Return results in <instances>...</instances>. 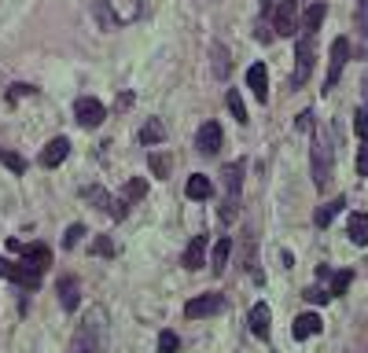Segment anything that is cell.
<instances>
[{
	"mask_svg": "<svg viewBox=\"0 0 368 353\" xmlns=\"http://www.w3.org/2000/svg\"><path fill=\"white\" fill-rule=\"evenodd\" d=\"M103 346H107V313L103 309H89V317L78 324L67 353H103Z\"/></svg>",
	"mask_w": 368,
	"mask_h": 353,
	"instance_id": "1",
	"label": "cell"
},
{
	"mask_svg": "<svg viewBox=\"0 0 368 353\" xmlns=\"http://www.w3.org/2000/svg\"><path fill=\"white\" fill-rule=\"evenodd\" d=\"M0 276L4 280H15L19 287H26V291H37L41 287V269H33V265H19V261H8V258H0Z\"/></svg>",
	"mask_w": 368,
	"mask_h": 353,
	"instance_id": "2",
	"label": "cell"
},
{
	"mask_svg": "<svg viewBox=\"0 0 368 353\" xmlns=\"http://www.w3.org/2000/svg\"><path fill=\"white\" fill-rule=\"evenodd\" d=\"M346 59H350V41L335 37V41H332V52H328V78H324V93L339 85V78H342V70H346Z\"/></svg>",
	"mask_w": 368,
	"mask_h": 353,
	"instance_id": "3",
	"label": "cell"
},
{
	"mask_svg": "<svg viewBox=\"0 0 368 353\" xmlns=\"http://www.w3.org/2000/svg\"><path fill=\"white\" fill-rule=\"evenodd\" d=\"M295 59H298V66H295V74H291V85L298 88V85H306L310 74H313V33H302V37H298Z\"/></svg>",
	"mask_w": 368,
	"mask_h": 353,
	"instance_id": "4",
	"label": "cell"
},
{
	"mask_svg": "<svg viewBox=\"0 0 368 353\" xmlns=\"http://www.w3.org/2000/svg\"><path fill=\"white\" fill-rule=\"evenodd\" d=\"M107 8H111L118 26H133V22H140L144 11H147L144 0H107Z\"/></svg>",
	"mask_w": 368,
	"mask_h": 353,
	"instance_id": "5",
	"label": "cell"
},
{
	"mask_svg": "<svg viewBox=\"0 0 368 353\" xmlns=\"http://www.w3.org/2000/svg\"><path fill=\"white\" fill-rule=\"evenodd\" d=\"M74 118H78V125H85V129H96V125H103L107 110H103V103H100V100L81 96V100L74 103Z\"/></svg>",
	"mask_w": 368,
	"mask_h": 353,
	"instance_id": "6",
	"label": "cell"
},
{
	"mask_svg": "<svg viewBox=\"0 0 368 353\" xmlns=\"http://www.w3.org/2000/svg\"><path fill=\"white\" fill-rule=\"evenodd\" d=\"M332 181V147L324 140H313V184L324 188Z\"/></svg>",
	"mask_w": 368,
	"mask_h": 353,
	"instance_id": "7",
	"label": "cell"
},
{
	"mask_svg": "<svg viewBox=\"0 0 368 353\" xmlns=\"http://www.w3.org/2000/svg\"><path fill=\"white\" fill-rule=\"evenodd\" d=\"M85 195H89V203H96V206H100L107 217H115V221H122V217L129 214V210H125V199H115V195H107L100 184H93V188L85 191Z\"/></svg>",
	"mask_w": 368,
	"mask_h": 353,
	"instance_id": "8",
	"label": "cell"
},
{
	"mask_svg": "<svg viewBox=\"0 0 368 353\" xmlns=\"http://www.w3.org/2000/svg\"><path fill=\"white\" fill-rule=\"evenodd\" d=\"M225 309V298L221 295H199V298H191L184 305V317L188 320H199V317H214V313H221Z\"/></svg>",
	"mask_w": 368,
	"mask_h": 353,
	"instance_id": "9",
	"label": "cell"
},
{
	"mask_svg": "<svg viewBox=\"0 0 368 353\" xmlns=\"http://www.w3.org/2000/svg\"><path fill=\"white\" fill-rule=\"evenodd\" d=\"M295 19H298V0H280L276 11H273V30L280 37H291L295 33Z\"/></svg>",
	"mask_w": 368,
	"mask_h": 353,
	"instance_id": "10",
	"label": "cell"
},
{
	"mask_svg": "<svg viewBox=\"0 0 368 353\" xmlns=\"http://www.w3.org/2000/svg\"><path fill=\"white\" fill-rule=\"evenodd\" d=\"M11 251H19V254H23V261L33 265V269H41V273H45L48 265H52V251L41 247V243H33V247H23L19 239H11Z\"/></svg>",
	"mask_w": 368,
	"mask_h": 353,
	"instance_id": "11",
	"label": "cell"
},
{
	"mask_svg": "<svg viewBox=\"0 0 368 353\" xmlns=\"http://www.w3.org/2000/svg\"><path fill=\"white\" fill-rule=\"evenodd\" d=\"M196 151H203V154H218V151H221V125H218V122L199 125V132H196Z\"/></svg>",
	"mask_w": 368,
	"mask_h": 353,
	"instance_id": "12",
	"label": "cell"
},
{
	"mask_svg": "<svg viewBox=\"0 0 368 353\" xmlns=\"http://www.w3.org/2000/svg\"><path fill=\"white\" fill-rule=\"evenodd\" d=\"M67 154H70V140L67 137H56V140L45 144V151H41V166L56 169L59 162H67Z\"/></svg>",
	"mask_w": 368,
	"mask_h": 353,
	"instance_id": "13",
	"label": "cell"
},
{
	"mask_svg": "<svg viewBox=\"0 0 368 353\" xmlns=\"http://www.w3.org/2000/svg\"><path fill=\"white\" fill-rule=\"evenodd\" d=\"M243 169H247V162H243V159H236V162H228V166L221 169V184H225L228 199H240V188H243Z\"/></svg>",
	"mask_w": 368,
	"mask_h": 353,
	"instance_id": "14",
	"label": "cell"
},
{
	"mask_svg": "<svg viewBox=\"0 0 368 353\" xmlns=\"http://www.w3.org/2000/svg\"><path fill=\"white\" fill-rule=\"evenodd\" d=\"M181 261H184V269H191V273L203 269V265H206V236H191V243L184 247Z\"/></svg>",
	"mask_w": 368,
	"mask_h": 353,
	"instance_id": "15",
	"label": "cell"
},
{
	"mask_svg": "<svg viewBox=\"0 0 368 353\" xmlns=\"http://www.w3.org/2000/svg\"><path fill=\"white\" fill-rule=\"evenodd\" d=\"M210 70H214V78H228L232 74V56H228V48L221 41L210 44Z\"/></svg>",
	"mask_w": 368,
	"mask_h": 353,
	"instance_id": "16",
	"label": "cell"
},
{
	"mask_svg": "<svg viewBox=\"0 0 368 353\" xmlns=\"http://www.w3.org/2000/svg\"><path fill=\"white\" fill-rule=\"evenodd\" d=\"M324 331V320L317 317V313H302V317H295V324H291V335L295 339H313V335H320Z\"/></svg>",
	"mask_w": 368,
	"mask_h": 353,
	"instance_id": "17",
	"label": "cell"
},
{
	"mask_svg": "<svg viewBox=\"0 0 368 353\" xmlns=\"http://www.w3.org/2000/svg\"><path fill=\"white\" fill-rule=\"evenodd\" d=\"M247 85H251V93L258 96V100H269V70H266V63H254L251 70H247Z\"/></svg>",
	"mask_w": 368,
	"mask_h": 353,
	"instance_id": "18",
	"label": "cell"
},
{
	"mask_svg": "<svg viewBox=\"0 0 368 353\" xmlns=\"http://www.w3.org/2000/svg\"><path fill=\"white\" fill-rule=\"evenodd\" d=\"M269 327H273V313H269L266 302H258V305L251 309V335L269 339Z\"/></svg>",
	"mask_w": 368,
	"mask_h": 353,
	"instance_id": "19",
	"label": "cell"
},
{
	"mask_svg": "<svg viewBox=\"0 0 368 353\" xmlns=\"http://www.w3.org/2000/svg\"><path fill=\"white\" fill-rule=\"evenodd\" d=\"M228 258H232V239L221 236L218 243H214V251H210V269L214 273H225L228 269Z\"/></svg>",
	"mask_w": 368,
	"mask_h": 353,
	"instance_id": "20",
	"label": "cell"
},
{
	"mask_svg": "<svg viewBox=\"0 0 368 353\" xmlns=\"http://www.w3.org/2000/svg\"><path fill=\"white\" fill-rule=\"evenodd\" d=\"M59 302H63L67 313H74V309H78L81 291H78V280H74V276H63V280H59Z\"/></svg>",
	"mask_w": 368,
	"mask_h": 353,
	"instance_id": "21",
	"label": "cell"
},
{
	"mask_svg": "<svg viewBox=\"0 0 368 353\" xmlns=\"http://www.w3.org/2000/svg\"><path fill=\"white\" fill-rule=\"evenodd\" d=\"M346 232H350V239L357 243V247H368V214H350V221H346Z\"/></svg>",
	"mask_w": 368,
	"mask_h": 353,
	"instance_id": "22",
	"label": "cell"
},
{
	"mask_svg": "<svg viewBox=\"0 0 368 353\" xmlns=\"http://www.w3.org/2000/svg\"><path fill=\"white\" fill-rule=\"evenodd\" d=\"M346 206V199L339 195V199H332V203H324V206H317V214H313V225L317 228H328L332 225V221H335V214Z\"/></svg>",
	"mask_w": 368,
	"mask_h": 353,
	"instance_id": "23",
	"label": "cell"
},
{
	"mask_svg": "<svg viewBox=\"0 0 368 353\" xmlns=\"http://www.w3.org/2000/svg\"><path fill=\"white\" fill-rule=\"evenodd\" d=\"M324 15H328V8H324V4H313V8L302 11V33H313L317 37V26L324 22Z\"/></svg>",
	"mask_w": 368,
	"mask_h": 353,
	"instance_id": "24",
	"label": "cell"
},
{
	"mask_svg": "<svg viewBox=\"0 0 368 353\" xmlns=\"http://www.w3.org/2000/svg\"><path fill=\"white\" fill-rule=\"evenodd\" d=\"M184 191H188V199H210V195H214V184L206 181L203 173H191V176H188V188H184Z\"/></svg>",
	"mask_w": 368,
	"mask_h": 353,
	"instance_id": "25",
	"label": "cell"
},
{
	"mask_svg": "<svg viewBox=\"0 0 368 353\" xmlns=\"http://www.w3.org/2000/svg\"><path fill=\"white\" fill-rule=\"evenodd\" d=\"M93 15H96V22H100V30H118V22H115V15H111V8H107V0H96L93 4Z\"/></svg>",
	"mask_w": 368,
	"mask_h": 353,
	"instance_id": "26",
	"label": "cell"
},
{
	"mask_svg": "<svg viewBox=\"0 0 368 353\" xmlns=\"http://www.w3.org/2000/svg\"><path fill=\"white\" fill-rule=\"evenodd\" d=\"M166 137V125L159 118H147V125L140 129V144H159Z\"/></svg>",
	"mask_w": 368,
	"mask_h": 353,
	"instance_id": "27",
	"label": "cell"
},
{
	"mask_svg": "<svg viewBox=\"0 0 368 353\" xmlns=\"http://www.w3.org/2000/svg\"><path fill=\"white\" fill-rule=\"evenodd\" d=\"M0 166H8L15 176L26 173V159H23V154H15V151H8V147H0Z\"/></svg>",
	"mask_w": 368,
	"mask_h": 353,
	"instance_id": "28",
	"label": "cell"
},
{
	"mask_svg": "<svg viewBox=\"0 0 368 353\" xmlns=\"http://www.w3.org/2000/svg\"><path fill=\"white\" fill-rule=\"evenodd\" d=\"M144 195H147V181H144V176H133V181L125 184V191H122L125 203H137V199H144Z\"/></svg>",
	"mask_w": 368,
	"mask_h": 353,
	"instance_id": "29",
	"label": "cell"
},
{
	"mask_svg": "<svg viewBox=\"0 0 368 353\" xmlns=\"http://www.w3.org/2000/svg\"><path fill=\"white\" fill-rule=\"evenodd\" d=\"M228 110L236 115V122H240V125L251 122V118H247V107H243V100H240V93H228Z\"/></svg>",
	"mask_w": 368,
	"mask_h": 353,
	"instance_id": "30",
	"label": "cell"
},
{
	"mask_svg": "<svg viewBox=\"0 0 368 353\" xmlns=\"http://www.w3.org/2000/svg\"><path fill=\"white\" fill-rule=\"evenodd\" d=\"M93 254H96V258H115V254H118V251H115V239H111V236H100V239L93 243Z\"/></svg>",
	"mask_w": 368,
	"mask_h": 353,
	"instance_id": "31",
	"label": "cell"
},
{
	"mask_svg": "<svg viewBox=\"0 0 368 353\" xmlns=\"http://www.w3.org/2000/svg\"><path fill=\"white\" fill-rule=\"evenodd\" d=\"M350 280H354V273H350V269H342V273H332V295H342L346 287H350Z\"/></svg>",
	"mask_w": 368,
	"mask_h": 353,
	"instance_id": "32",
	"label": "cell"
},
{
	"mask_svg": "<svg viewBox=\"0 0 368 353\" xmlns=\"http://www.w3.org/2000/svg\"><path fill=\"white\" fill-rule=\"evenodd\" d=\"M177 331H162L159 335V353H177Z\"/></svg>",
	"mask_w": 368,
	"mask_h": 353,
	"instance_id": "33",
	"label": "cell"
},
{
	"mask_svg": "<svg viewBox=\"0 0 368 353\" xmlns=\"http://www.w3.org/2000/svg\"><path fill=\"white\" fill-rule=\"evenodd\" d=\"M151 169L155 176H169V154H151Z\"/></svg>",
	"mask_w": 368,
	"mask_h": 353,
	"instance_id": "34",
	"label": "cell"
},
{
	"mask_svg": "<svg viewBox=\"0 0 368 353\" xmlns=\"http://www.w3.org/2000/svg\"><path fill=\"white\" fill-rule=\"evenodd\" d=\"M236 214H240V203H236V199H225V203H221V221H225V225H232Z\"/></svg>",
	"mask_w": 368,
	"mask_h": 353,
	"instance_id": "35",
	"label": "cell"
},
{
	"mask_svg": "<svg viewBox=\"0 0 368 353\" xmlns=\"http://www.w3.org/2000/svg\"><path fill=\"white\" fill-rule=\"evenodd\" d=\"M23 96H37V88H33V85H11V88H8V100H11V103L23 100Z\"/></svg>",
	"mask_w": 368,
	"mask_h": 353,
	"instance_id": "36",
	"label": "cell"
},
{
	"mask_svg": "<svg viewBox=\"0 0 368 353\" xmlns=\"http://www.w3.org/2000/svg\"><path fill=\"white\" fill-rule=\"evenodd\" d=\"M357 4V30L368 37V0H354Z\"/></svg>",
	"mask_w": 368,
	"mask_h": 353,
	"instance_id": "37",
	"label": "cell"
},
{
	"mask_svg": "<svg viewBox=\"0 0 368 353\" xmlns=\"http://www.w3.org/2000/svg\"><path fill=\"white\" fill-rule=\"evenodd\" d=\"M354 129H357V137L368 144V110H357L354 115Z\"/></svg>",
	"mask_w": 368,
	"mask_h": 353,
	"instance_id": "38",
	"label": "cell"
},
{
	"mask_svg": "<svg viewBox=\"0 0 368 353\" xmlns=\"http://www.w3.org/2000/svg\"><path fill=\"white\" fill-rule=\"evenodd\" d=\"M81 236H85V228H81V225H70V228H67V236H63V247H78V239H81Z\"/></svg>",
	"mask_w": 368,
	"mask_h": 353,
	"instance_id": "39",
	"label": "cell"
},
{
	"mask_svg": "<svg viewBox=\"0 0 368 353\" xmlns=\"http://www.w3.org/2000/svg\"><path fill=\"white\" fill-rule=\"evenodd\" d=\"M306 298L320 305V302H328V298H332V291H320V287H310V291H306Z\"/></svg>",
	"mask_w": 368,
	"mask_h": 353,
	"instance_id": "40",
	"label": "cell"
},
{
	"mask_svg": "<svg viewBox=\"0 0 368 353\" xmlns=\"http://www.w3.org/2000/svg\"><path fill=\"white\" fill-rule=\"evenodd\" d=\"M357 173H361V176H368V144L357 151Z\"/></svg>",
	"mask_w": 368,
	"mask_h": 353,
	"instance_id": "41",
	"label": "cell"
},
{
	"mask_svg": "<svg viewBox=\"0 0 368 353\" xmlns=\"http://www.w3.org/2000/svg\"><path fill=\"white\" fill-rule=\"evenodd\" d=\"M273 8H276V4H273V0H262V15H266V19L273 15Z\"/></svg>",
	"mask_w": 368,
	"mask_h": 353,
	"instance_id": "42",
	"label": "cell"
}]
</instances>
